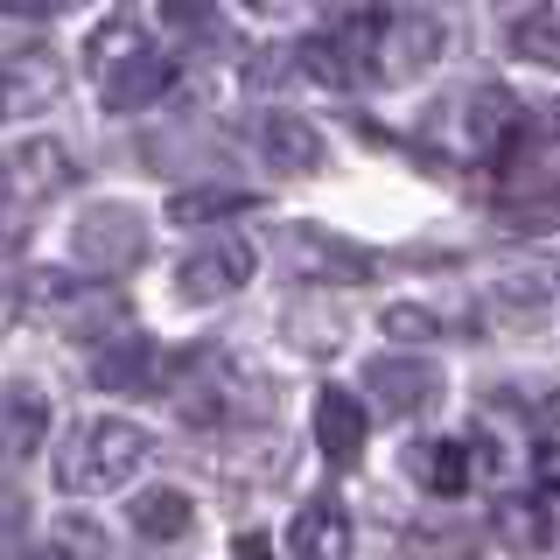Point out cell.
I'll return each mask as SVG.
<instances>
[{
	"label": "cell",
	"instance_id": "1",
	"mask_svg": "<svg viewBox=\"0 0 560 560\" xmlns=\"http://www.w3.org/2000/svg\"><path fill=\"white\" fill-rule=\"evenodd\" d=\"M148 455H154L148 428H133L119 413H98L57 448V490L63 498H113V490H127L148 469Z\"/></svg>",
	"mask_w": 560,
	"mask_h": 560
},
{
	"label": "cell",
	"instance_id": "2",
	"mask_svg": "<svg viewBox=\"0 0 560 560\" xmlns=\"http://www.w3.org/2000/svg\"><path fill=\"white\" fill-rule=\"evenodd\" d=\"M92 49H98V92H105V113H148L154 98H168V84H175V57H168V49L133 43L127 28H105Z\"/></svg>",
	"mask_w": 560,
	"mask_h": 560
},
{
	"label": "cell",
	"instance_id": "3",
	"mask_svg": "<svg viewBox=\"0 0 560 560\" xmlns=\"http://www.w3.org/2000/svg\"><path fill=\"white\" fill-rule=\"evenodd\" d=\"M70 259H78L84 273H133L140 259H148V224H140L133 203H92L78 210V224H70Z\"/></svg>",
	"mask_w": 560,
	"mask_h": 560
},
{
	"label": "cell",
	"instance_id": "4",
	"mask_svg": "<svg viewBox=\"0 0 560 560\" xmlns=\"http://www.w3.org/2000/svg\"><path fill=\"white\" fill-rule=\"evenodd\" d=\"M442 57V22L428 8H372V84H413Z\"/></svg>",
	"mask_w": 560,
	"mask_h": 560
},
{
	"label": "cell",
	"instance_id": "5",
	"mask_svg": "<svg viewBox=\"0 0 560 560\" xmlns=\"http://www.w3.org/2000/svg\"><path fill=\"white\" fill-rule=\"evenodd\" d=\"M92 385L113 399H162V393H175V364L154 337L119 329V337H105L92 350Z\"/></svg>",
	"mask_w": 560,
	"mask_h": 560
},
{
	"label": "cell",
	"instance_id": "6",
	"mask_svg": "<svg viewBox=\"0 0 560 560\" xmlns=\"http://www.w3.org/2000/svg\"><path fill=\"white\" fill-rule=\"evenodd\" d=\"M259 267V253H253V238H238V232H218L210 245H197V253L175 267V294L183 302H224V294H238L245 280H253Z\"/></svg>",
	"mask_w": 560,
	"mask_h": 560
},
{
	"label": "cell",
	"instance_id": "7",
	"mask_svg": "<svg viewBox=\"0 0 560 560\" xmlns=\"http://www.w3.org/2000/svg\"><path fill=\"white\" fill-rule=\"evenodd\" d=\"M280 259L294 267V280H337V288H358V280L378 273V259L364 253V245L329 238L323 224H294V232L280 238Z\"/></svg>",
	"mask_w": 560,
	"mask_h": 560
},
{
	"label": "cell",
	"instance_id": "8",
	"mask_svg": "<svg viewBox=\"0 0 560 560\" xmlns=\"http://www.w3.org/2000/svg\"><path fill=\"white\" fill-rule=\"evenodd\" d=\"M364 393H372L378 413L420 420L434 399H442V364H428V358H372L364 364Z\"/></svg>",
	"mask_w": 560,
	"mask_h": 560
},
{
	"label": "cell",
	"instance_id": "9",
	"mask_svg": "<svg viewBox=\"0 0 560 560\" xmlns=\"http://www.w3.org/2000/svg\"><path fill=\"white\" fill-rule=\"evenodd\" d=\"M455 133H463V154L498 162V154L525 133V105L504 92V84H477V92L463 98V113H455Z\"/></svg>",
	"mask_w": 560,
	"mask_h": 560
},
{
	"label": "cell",
	"instance_id": "10",
	"mask_svg": "<svg viewBox=\"0 0 560 560\" xmlns=\"http://www.w3.org/2000/svg\"><path fill=\"white\" fill-rule=\"evenodd\" d=\"M49 442V399L35 385L8 378L0 385V477H22Z\"/></svg>",
	"mask_w": 560,
	"mask_h": 560
},
{
	"label": "cell",
	"instance_id": "11",
	"mask_svg": "<svg viewBox=\"0 0 560 560\" xmlns=\"http://www.w3.org/2000/svg\"><path fill=\"white\" fill-rule=\"evenodd\" d=\"M498 539L518 553H560V483H539V490H518V498L498 504Z\"/></svg>",
	"mask_w": 560,
	"mask_h": 560
},
{
	"label": "cell",
	"instance_id": "12",
	"mask_svg": "<svg viewBox=\"0 0 560 560\" xmlns=\"http://www.w3.org/2000/svg\"><path fill=\"white\" fill-rule=\"evenodd\" d=\"M57 98H63L57 49H14V57H0V105L8 113H43Z\"/></svg>",
	"mask_w": 560,
	"mask_h": 560
},
{
	"label": "cell",
	"instance_id": "13",
	"mask_svg": "<svg viewBox=\"0 0 560 560\" xmlns=\"http://www.w3.org/2000/svg\"><path fill=\"white\" fill-rule=\"evenodd\" d=\"M0 162H8V175H14V197H22V210L49 203L57 189H70V175H78L63 140H22V148H8Z\"/></svg>",
	"mask_w": 560,
	"mask_h": 560
},
{
	"label": "cell",
	"instance_id": "14",
	"mask_svg": "<svg viewBox=\"0 0 560 560\" xmlns=\"http://www.w3.org/2000/svg\"><path fill=\"white\" fill-rule=\"evenodd\" d=\"M253 140H259V154H267V162H273L280 175H315V168L329 162L323 133H315L302 113H259Z\"/></svg>",
	"mask_w": 560,
	"mask_h": 560
},
{
	"label": "cell",
	"instance_id": "15",
	"mask_svg": "<svg viewBox=\"0 0 560 560\" xmlns=\"http://www.w3.org/2000/svg\"><path fill=\"white\" fill-rule=\"evenodd\" d=\"M315 448L337 469H350L364 455V399L358 393H343V385H323V393H315Z\"/></svg>",
	"mask_w": 560,
	"mask_h": 560
},
{
	"label": "cell",
	"instance_id": "16",
	"mask_svg": "<svg viewBox=\"0 0 560 560\" xmlns=\"http://www.w3.org/2000/svg\"><path fill=\"white\" fill-rule=\"evenodd\" d=\"M407 469H413V483L428 490V498H463V490H469V477H477V442H455V434L413 442Z\"/></svg>",
	"mask_w": 560,
	"mask_h": 560
},
{
	"label": "cell",
	"instance_id": "17",
	"mask_svg": "<svg viewBox=\"0 0 560 560\" xmlns=\"http://www.w3.org/2000/svg\"><path fill=\"white\" fill-rule=\"evenodd\" d=\"M350 512L343 504H329V498H308L302 512H294L288 525V553L294 560H350Z\"/></svg>",
	"mask_w": 560,
	"mask_h": 560
},
{
	"label": "cell",
	"instance_id": "18",
	"mask_svg": "<svg viewBox=\"0 0 560 560\" xmlns=\"http://www.w3.org/2000/svg\"><path fill=\"white\" fill-rule=\"evenodd\" d=\"M127 525L140 539H154V547H168V539H183L189 525H197V504H189V490H175V483H148L127 504Z\"/></svg>",
	"mask_w": 560,
	"mask_h": 560
},
{
	"label": "cell",
	"instance_id": "19",
	"mask_svg": "<svg viewBox=\"0 0 560 560\" xmlns=\"http://www.w3.org/2000/svg\"><path fill=\"white\" fill-rule=\"evenodd\" d=\"M245 203H253L245 189H183V197H168V224H218L238 218Z\"/></svg>",
	"mask_w": 560,
	"mask_h": 560
},
{
	"label": "cell",
	"instance_id": "20",
	"mask_svg": "<svg viewBox=\"0 0 560 560\" xmlns=\"http://www.w3.org/2000/svg\"><path fill=\"white\" fill-rule=\"evenodd\" d=\"M547 294H553V267H547V259H518V267L498 273V302H512V308H539Z\"/></svg>",
	"mask_w": 560,
	"mask_h": 560
},
{
	"label": "cell",
	"instance_id": "21",
	"mask_svg": "<svg viewBox=\"0 0 560 560\" xmlns=\"http://www.w3.org/2000/svg\"><path fill=\"white\" fill-rule=\"evenodd\" d=\"M512 49L518 57H533V63H547L560 70V14H525V22H512Z\"/></svg>",
	"mask_w": 560,
	"mask_h": 560
},
{
	"label": "cell",
	"instance_id": "22",
	"mask_svg": "<svg viewBox=\"0 0 560 560\" xmlns=\"http://www.w3.org/2000/svg\"><path fill=\"white\" fill-rule=\"evenodd\" d=\"M154 14L168 22L175 43H210L218 35V8L210 0H154Z\"/></svg>",
	"mask_w": 560,
	"mask_h": 560
},
{
	"label": "cell",
	"instance_id": "23",
	"mask_svg": "<svg viewBox=\"0 0 560 560\" xmlns=\"http://www.w3.org/2000/svg\"><path fill=\"white\" fill-rule=\"evenodd\" d=\"M378 323H385V337H399V343H428L434 329H442V315L420 308V302H399V308H385Z\"/></svg>",
	"mask_w": 560,
	"mask_h": 560
},
{
	"label": "cell",
	"instance_id": "24",
	"mask_svg": "<svg viewBox=\"0 0 560 560\" xmlns=\"http://www.w3.org/2000/svg\"><path fill=\"white\" fill-rule=\"evenodd\" d=\"M22 539H28V504L14 490H0V560H28Z\"/></svg>",
	"mask_w": 560,
	"mask_h": 560
},
{
	"label": "cell",
	"instance_id": "25",
	"mask_svg": "<svg viewBox=\"0 0 560 560\" xmlns=\"http://www.w3.org/2000/svg\"><path fill=\"white\" fill-rule=\"evenodd\" d=\"M78 0H0V14H22V22H49V14H70Z\"/></svg>",
	"mask_w": 560,
	"mask_h": 560
},
{
	"label": "cell",
	"instance_id": "26",
	"mask_svg": "<svg viewBox=\"0 0 560 560\" xmlns=\"http://www.w3.org/2000/svg\"><path fill=\"white\" fill-rule=\"evenodd\" d=\"M14 210H22V197H14V175H8V162H0V224H8Z\"/></svg>",
	"mask_w": 560,
	"mask_h": 560
},
{
	"label": "cell",
	"instance_id": "27",
	"mask_svg": "<svg viewBox=\"0 0 560 560\" xmlns=\"http://www.w3.org/2000/svg\"><path fill=\"white\" fill-rule=\"evenodd\" d=\"M28 560H78L70 547H28Z\"/></svg>",
	"mask_w": 560,
	"mask_h": 560
},
{
	"label": "cell",
	"instance_id": "28",
	"mask_svg": "<svg viewBox=\"0 0 560 560\" xmlns=\"http://www.w3.org/2000/svg\"><path fill=\"white\" fill-rule=\"evenodd\" d=\"M0 113H8V105H0Z\"/></svg>",
	"mask_w": 560,
	"mask_h": 560
}]
</instances>
